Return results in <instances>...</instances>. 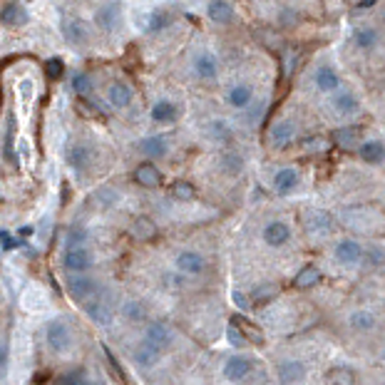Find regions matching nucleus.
Instances as JSON below:
<instances>
[{
    "label": "nucleus",
    "mask_w": 385,
    "mask_h": 385,
    "mask_svg": "<svg viewBox=\"0 0 385 385\" xmlns=\"http://www.w3.org/2000/svg\"><path fill=\"white\" fill-rule=\"evenodd\" d=\"M97 281H95L93 276H88V271L85 273H70L68 278H65V291H68V296L73 298L75 303H85L90 301V298L97 296Z\"/></svg>",
    "instance_id": "nucleus-1"
},
{
    "label": "nucleus",
    "mask_w": 385,
    "mask_h": 385,
    "mask_svg": "<svg viewBox=\"0 0 385 385\" xmlns=\"http://www.w3.org/2000/svg\"><path fill=\"white\" fill-rule=\"evenodd\" d=\"M45 341H48V348L53 353H58V356H63V353H68L70 348H73V333H70L68 323L65 321H50L48 326H45Z\"/></svg>",
    "instance_id": "nucleus-2"
},
{
    "label": "nucleus",
    "mask_w": 385,
    "mask_h": 385,
    "mask_svg": "<svg viewBox=\"0 0 385 385\" xmlns=\"http://www.w3.org/2000/svg\"><path fill=\"white\" fill-rule=\"evenodd\" d=\"M95 25L105 33H115L122 23V3L120 0H110V3H102L97 10H95Z\"/></svg>",
    "instance_id": "nucleus-3"
},
{
    "label": "nucleus",
    "mask_w": 385,
    "mask_h": 385,
    "mask_svg": "<svg viewBox=\"0 0 385 385\" xmlns=\"http://www.w3.org/2000/svg\"><path fill=\"white\" fill-rule=\"evenodd\" d=\"M172 341H174V333H172L169 326L162 321H152L149 326L144 328V338H142V343L154 348L157 353H164L167 348L172 346Z\"/></svg>",
    "instance_id": "nucleus-4"
},
{
    "label": "nucleus",
    "mask_w": 385,
    "mask_h": 385,
    "mask_svg": "<svg viewBox=\"0 0 385 385\" xmlns=\"http://www.w3.org/2000/svg\"><path fill=\"white\" fill-rule=\"evenodd\" d=\"M93 251L88 246H68L63 254V266L70 273H85L93 268Z\"/></svg>",
    "instance_id": "nucleus-5"
},
{
    "label": "nucleus",
    "mask_w": 385,
    "mask_h": 385,
    "mask_svg": "<svg viewBox=\"0 0 385 385\" xmlns=\"http://www.w3.org/2000/svg\"><path fill=\"white\" fill-rule=\"evenodd\" d=\"M293 139H296V125L286 117L273 120L271 127H268V142H271L273 149H283V147H288Z\"/></svg>",
    "instance_id": "nucleus-6"
},
{
    "label": "nucleus",
    "mask_w": 385,
    "mask_h": 385,
    "mask_svg": "<svg viewBox=\"0 0 385 385\" xmlns=\"http://www.w3.org/2000/svg\"><path fill=\"white\" fill-rule=\"evenodd\" d=\"M254 373V361L249 356H231L224 363V378L229 383H244Z\"/></svg>",
    "instance_id": "nucleus-7"
},
{
    "label": "nucleus",
    "mask_w": 385,
    "mask_h": 385,
    "mask_svg": "<svg viewBox=\"0 0 385 385\" xmlns=\"http://www.w3.org/2000/svg\"><path fill=\"white\" fill-rule=\"evenodd\" d=\"M261 239H263V244L271 246V249H281V246H286L288 241H291V226L281 219L268 221L261 231Z\"/></svg>",
    "instance_id": "nucleus-8"
},
{
    "label": "nucleus",
    "mask_w": 385,
    "mask_h": 385,
    "mask_svg": "<svg viewBox=\"0 0 385 385\" xmlns=\"http://www.w3.org/2000/svg\"><path fill=\"white\" fill-rule=\"evenodd\" d=\"M137 152L142 157H147V159H164L169 154V139L164 135H149L144 139H139Z\"/></svg>",
    "instance_id": "nucleus-9"
},
{
    "label": "nucleus",
    "mask_w": 385,
    "mask_h": 385,
    "mask_svg": "<svg viewBox=\"0 0 385 385\" xmlns=\"http://www.w3.org/2000/svg\"><path fill=\"white\" fill-rule=\"evenodd\" d=\"M174 266L179 273H186V276H199L201 271L206 268V258L199 254V251H179L174 258Z\"/></svg>",
    "instance_id": "nucleus-10"
},
{
    "label": "nucleus",
    "mask_w": 385,
    "mask_h": 385,
    "mask_svg": "<svg viewBox=\"0 0 385 385\" xmlns=\"http://www.w3.org/2000/svg\"><path fill=\"white\" fill-rule=\"evenodd\" d=\"M298 184H301V174H298L296 167H283V169H278L276 174H273V191L281 196L296 191Z\"/></svg>",
    "instance_id": "nucleus-11"
},
{
    "label": "nucleus",
    "mask_w": 385,
    "mask_h": 385,
    "mask_svg": "<svg viewBox=\"0 0 385 385\" xmlns=\"http://www.w3.org/2000/svg\"><path fill=\"white\" fill-rule=\"evenodd\" d=\"M276 378L278 383H301L306 381V366L296 358H283L276 366Z\"/></svg>",
    "instance_id": "nucleus-12"
},
{
    "label": "nucleus",
    "mask_w": 385,
    "mask_h": 385,
    "mask_svg": "<svg viewBox=\"0 0 385 385\" xmlns=\"http://www.w3.org/2000/svg\"><path fill=\"white\" fill-rule=\"evenodd\" d=\"M107 102L112 105L115 110H127L132 102H135V90L132 85H127L125 80H117L107 88Z\"/></svg>",
    "instance_id": "nucleus-13"
},
{
    "label": "nucleus",
    "mask_w": 385,
    "mask_h": 385,
    "mask_svg": "<svg viewBox=\"0 0 385 385\" xmlns=\"http://www.w3.org/2000/svg\"><path fill=\"white\" fill-rule=\"evenodd\" d=\"M15 139H18V122H15V115L8 112V117H5V132H3V157L13 167H20L18 154H15Z\"/></svg>",
    "instance_id": "nucleus-14"
},
{
    "label": "nucleus",
    "mask_w": 385,
    "mask_h": 385,
    "mask_svg": "<svg viewBox=\"0 0 385 385\" xmlns=\"http://www.w3.org/2000/svg\"><path fill=\"white\" fill-rule=\"evenodd\" d=\"M333 256H336L338 263H346V266H353L363 258V246L358 244L356 239H343L336 244L333 249Z\"/></svg>",
    "instance_id": "nucleus-15"
},
{
    "label": "nucleus",
    "mask_w": 385,
    "mask_h": 385,
    "mask_svg": "<svg viewBox=\"0 0 385 385\" xmlns=\"http://www.w3.org/2000/svg\"><path fill=\"white\" fill-rule=\"evenodd\" d=\"M65 159H68V164L73 167L75 172H88L90 162H93V149H90L88 144H83V142H78V144L68 147Z\"/></svg>",
    "instance_id": "nucleus-16"
},
{
    "label": "nucleus",
    "mask_w": 385,
    "mask_h": 385,
    "mask_svg": "<svg viewBox=\"0 0 385 385\" xmlns=\"http://www.w3.org/2000/svg\"><path fill=\"white\" fill-rule=\"evenodd\" d=\"M206 15H209L211 23L229 25V23H234L236 10L229 0H209V5H206Z\"/></svg>",
    "instance_id": "nucleus-17"
},
{
    "label": "nucleus",
    "mask_w": 385,
    "mask_h": 385,
    "mask_svg": "<svg viewBox=\"0 0 385 385\" xmlns=\"http://www.w3.org/2000/svg\"><path fill=\"white\" fill-rule=\"evenodd\" d=\"M254 102V88L246 83H239L226 93V105L234 110H249Z\"/></svg>",
    "instance_id": "nucleus-18"
},
{
    "label": "nucleus",
    "mask_w": 385,
    "mask_h": 385,
    "mask_svg": "<svg viewBox=\"0 0 385 385\" xmlns=\"http://www.w3.org/2000/svg\"><path fill=\"white\" fill-rule=\"evenodd\" d=\"M313 85L318 88V93H336L341 88V75L331 65H323L313 73Z\"/></svg>",
    "instance_id": "nucleus-19"
},
{
    "label": "nucleus",
    "mask_w": 385,
    "mask_h": 385,
    "mask_svg": "<svg viewBox=\"0 0 385 385\" xmlns=\"http://www.w3.org/2000/svg\"><path fill=\"white\" fill-rule=\"evenodd\" d=\"M135 181L139 186H144V189H157V186L162 184V172L159 167H154L152 162H142L139 167L135 169Z\"/></svg>",
    "instance_id": "nucleus-20"
},
{
    "label": "nucleus",
    "mask_w": 385,
    "mask_h": 385,
    "mask_svg": "<svg viewBox=\"0 0 385 385\" xmlns=\"http://www.w3.org/2000/svg\"><path fill=\"white\" fill-rule=\"evenodd\" d=\"M63 35H65V40L73 43V45H85L90 40L88 25H85L80 18H65L63 20Z\"/></svg>",
    "instance_id": "nucleus-21"
},
{
    "label": "nucleus",
    "mask_w": 385,
    "mask_h": 385,
    "mask_svg": "<svg viewBox=\"0 0 385 385\" xmlns=\"http://www.w3.org/2000/svg\"><path fill=\"white\" fill-rule=\"evenodd\" d=\"M85 313H88V318L95 323V326H110L112 318H115L112 308H110L105 301H100V298H95V301H85Z\"/></svg>",
    "instance_id": "nucleus-22"
},
{
    "label": "nucleus",
    "mask_w": 385,
    "mask_h": 385,
    "mask_svg": "<svg viewBox=\"0 0 385 385\" xmlns=\"http://www.w3.org/2000/svg\"><path fill=\"white\" fill-rule=\"evenodd\" d=\"M194 73L199 80H216L219 78V60L211 53H199L194 58Z\"/></svg>",
    "instance_id": "nucleus-23"
},
{
    "label": "nucleus",
    "mask_w": 385,
    "mask_h": 385,
    "mask_svg": "<svg viewBox=\"0 0 385 385\" xmlns=\"http://www.w3.org/2000/svg\"><path fill=\"white\" fill-rule=\"evenodd\" d=\"M331 107L333 112L341 115V117H353V115H358V110H361V100L353 93H338L336 97L331 100Z\"/></svg>",
    "instance_id": "nucleus-24"
},
{
    "label": "nucleus",
    "mask_w": 385,
    "mask_h": 385,
    "mask_svg": "<svg viewBox=\"0 0 385 385\" xmlns=\"http://www.w3.org/2000/svg\"><path fill=\"white\" fill-rule=\"evenodd\" d=\"M358 157H361L366 164H381L385 157V147L381 139H366L358 144Z\"/></svg>",
    "instance_id": "nucleus-25"
},
{
    "label": "nucleus",
    "mask_w": 385,
    "mask_h": 385,
    "mask_svg": "<svg viewBox=\"0 0 385 385\" xmlns=\"http://www.w3.org/2000/svg\"><path fill=\"white\" fill-rule=\"evenodd\" d=\"M219 167L226 176H239L246 167L244 154H239V152H224V154L219 157Z\"/></svg>",
    "instance_id": "nucleus-26"
},
{
    "label": "nucleus",
    "mask_w": 385,
    "mask_h": 385,
    "mask_svg": "<svg viewBox=\"0 0 385 385\" xmlns=\"http://www.w3.org/2000/svg\"><path fill=\"white\" fill-rule=\"evenodd\" d=\"M132 361H135V366L142 368V371H149V368H154L157 361H159V353L147 346V343H139V346L135 348V353H132Z\"/></svg>",
    "instance_id": "nucleus-27"
},
{
    "label": "nucleus",
    "mask_w": 385,
    "mask_h": 385,
    "mask_svg": "<svg viewBox=\"0 0 385 385\" xmlns=\"http://www.w3.org/2000/svg\"><path fill=\"white\" fill-rule=\"evenodd\" d=\"M348 323H351L353 331L368 333V331H373V328L378 326V318H376V313H373V311H366V308H361V311H353L351 313Z\"/></svg>",
    "instance_id": "nucleus-28"
},
{
    "label": "nucleus",
    "mask_w": 385,
    "mask_h": 385,
    "mask_svg": "<svg viewBox=\"0 0 385 385\" xmlns=\"http://www.w3.org/2000/svg\"><path fill=\"white\" fill-rule=\"evenodd\" d=\"M120 313L127 323H144L147 321V306L137 298H127V301L120 306Z\"/></svg>",
    "instance_id": "nucleus-29"
},
{
    "label": "nucleus",
    "mask_w": 385,
    "mask_h": 385,
    "mask_svg": "<svg viewBox=\"0 0 385 385\" xmlns=\"http://www.w3.org/2000/svg\"><path fill=\"white\" fill-rule=\"evenodd\" d=\"M176 120V105L172 100H159V102L152 107V122L157 125H169Z\"/></svg>",
    "instance_id": "nucleus-30"
},
{
    "label": "nucleus",
    "mask_w": 385,
    "mask_h": 385,
    "mask_svg": "<svg viewBox=\"0 0 385 385\" xmlns=\"http://www.w3.org/2000/svg\"><path fill=\"white\" fill-rule=\"evenodd\" d=\"M0 23L10 25V28H15V25H25L28 23V13H25V8H20L18 3H8L3 10H0Z\"/></svg>",
    "instance_id": "nucleus-31"
},
{
    "label": "nucleus",
    "mask_w": 385,
    "mask_h": 385,
    "mask_svg": "<svg viewBox=\"0 0 385 385\" xmlns=\"http://www.w3.org/2000/svg\"><path fill=\"white\" fill-rule=\"evenodd\" d=\"M318 281H321V271L316 266H303L296 273V278H293V286L301 288V291H308V288L318 286Z\"/></svg>",
    "instance_id": "nucleus-32"
},
{
    "label": "nucleus",
    "mask_w": 385,
    "mask_h": 385,
    "mask_svg": "<svg viewBox=\"0 0 385 385\" xmlns=\"http://www.w3.org/2000/svg\"><path fill=\"white\" fill-rule=\"evenodd\" d=\"M378 40H381V35H378L376 28H358L353 33V43H356L358 50H373L378 45Z\"/></svg>",
    "instance_id": "nucleus-33"
},
{
    "label": "nucleus",
    "mask_w": 385,
    "mask_h": 385,
    "mask_svg": "<svg viewBox=\"0 0 385 385\" xmlns=\"http://www.w3.org/2000/svg\"><path fill=\"white\" fill-rule=\"evenodd\" d=\"M132 236L135 239H139V241H149V239H154L157 236V226L152 224L147 216H139V219H135V224H132Z\"/></svg>",
    "instance_id": "nucleus-34"
},
{
    "label": "nucleus",
    "mask_w": 385,
    "mask_h": 385,
    "mask_svg": "<svg viewBox=\"0 0 385 385\" xmlns=\"http://www.w3.org/2000/svg\"><path fill=\"white\" fill-rule=\"evenodd\" d=\"M73 90H75V95H78V97H90V95H93V90H95L93 78H90L88 73H78L73 78Z\"/></svg>",
    "instance_id": "nucleus-35"
},
{
    "label": "nucleus",
    "mask_w": 385,
    "mask_h": 385,
    "mask_svg": "<svg viewBox=\"0 0 385 385\" xmlns=\"http://www.w3.org/2000/svg\"><path fill=\"white\" fill-rule=\"evenodd\" d=\"M23 306L28 308V311H40V308L45 306V293L40 291V288H28L23 296Z\"/></svg>",
    "instance_id": "nucleus-36"
},
{
    "label": "nucleus",
    "mask_w": 385,
    "mask_h": 385,
    "mask_svg": "<svg viewBox=\"0 0 385 385\" xmlns=\"http://www.w3.org/2000/svg\"><path fill=\"white\" fill-rule=\"evenodd\" d=\"M172 194H174V199L189 201V199H194L196 189H194V184H189V181L179 179V181H174V186H172Z\"/></svg>",
    "instance_id": "nucleus-37"
},
{
    "label": "nucleus",
    "mask_w": 385,
    "mask_h": 385,
    "mask_svg": "<svg viewBox=\"0 0 385 385\" xmlns=\"http://www.w3.org/2000/svg\"><path fill=\"white\" fill-rule=\"evenodd\" d=\"M236 326H239V331L244 333V338H246V341H251V343H258V346H261V343H263V333L258 331L256 326H251L249 321H244V316H239V323H236Z\"/></svg>",
    "instance_id": "nucleus-38"
},
{
    "label": "nucleus",
    "mask_w": 385,
    "mask_h": 385,
    "mask_svg": "<svg viewBox=\"0 0 385 385\" xmlns=\"http://www.w3.org/2000/svg\"><path fill=\"white\" fill-rule=\"evenodd\" d=\"M353 139H358V127H341L333 132V142L341 147H351Z\"/></svg>",
    "instance_id": "nucleus-39"
},
{
    "label": "nucleus",
    "mask_w": 385,
    "mask_h": 385,
    "mask_svg": "<svg viewBox=\"0 0 385 385\" xmlns=\"http://www.w3.org/2000/svg\"><path fill=\"white\" fill-rule=\"evenodd\" d=\"M65 73V63L60 58H50L48 63H45V75H48V80H60Z\"/></svg>",
    "instance_id": "nucleus-40"
},
{
    "label": "nucleus",
    "mask_w": 385,
    "mask_h": 385,
    "mask_svg": "<svg viewBox=\"0 0 385 385\" xmlns=\"http://www.w3.org/2000/svg\"><path fill=\"white\" fill-rule=\"evenodd\" d=\"M85 241H88V231L80 229V226H73V229L68 231V239H65V244H68V246H85Z\"/></svg>",
    "instance_id": "nucleus-41"
},
{
    "label": "nucleus",
    "mask_w": 385,
    "mask_h": 385,
    "mask_svg": "<svg viewBox=\"0 0 385 385\" xmlns=\"http://www.w3.org/2000/svg\"><path fill=\"white\" fill-rule=\"evenodd\" d=\"M172 23V18H169V13H152V18H149V30L152 33H157V30H164L167 25Z\"/></svg>",
    "instance_id": "nucleus-42"
},
{
    "label": "nucleus",
    "mask_w": 385,
    "mask_h": 385,
    "mask_svg": "<svg viewBox=\"0 0 385 385\" xmlns=\"http://www.w3.org/2000/svg\"><path fill=\"white\" fill-rule=\"evenodd\" d=\"M18 95H20V100H23V105H30V100H33V95H35V83H33V80H20Z\"/></svg>",
    "instance_id": "nucleus-43"
},
{
    "label": "nucleus",
    "mask_w": 385,
    "mask_h": 385,
    "mask_svg": "<svg viewBox=\"0 0 385 385\" xmlns=\"http://www.w3.org/2000/svg\"><path fill=\"white\" fill-rule=\"evenodd\" d=\"M226 336H229V343H231V346H236V348H244L246 343H249V341H246V338H244V333L239 331V326H236V323H231V326L226 328Z\"/></svg>",
    "instance_id": "nucleus-44"
},
{
    "label": "nucleus",
    "mask_w": 385,
    "mask_h": 385,
    "mask_svg": "<svg viewBox=\"0 0 385 385\" xmlns=\"http://www.w3.org/2000/svg\"><path fill=\"white\" fill-rule=\"evenodd\" d=\"M60 383L83 385V383H88V373H85V371H70V373H65V376H60Z\"/></svg>",
    "instance_id": "nucleus-45"
},
{
    "label": "nucleus",
    "mask_w": 385,
    "mask_h": 385,
    "mask_svg": "<svg viewBox=\"0 0 385 385\" xmlns=\"http://www.w3.org/2000/svg\"><path fill=\"white\" fill-rule=\"evenodd\" d=\"M331 381H341V383H353V373L351 371H333Z\"/></svg>",
    "instance_id": "nucleus-46"
},
{
    "label": "nucleus",
    "mask_w": 385,
    "mask_h": 385,
    "mask_svg": "<svg viewBox=\"0 0 385 385\" xmlns=\"http://www.w3.org/2000/svg\"><path fill=\"white\" fill-rule=\"evenodd\" d=\"M273 293H276V288H273V286H261V288H256V291H254V298H256V301H263V298L273 296Z\"/></svg>",
    "instance_id": "nucleus-47"
},
{
    "label": "nucleus",
    "mask_w": 385,
    "mask_h": 385,
    "mask_svg": "<svg viewBox=\"0 0 385 385\" xmlns=\"http://www.w3.org/2000/svg\"><path fill=\"white\" fill-rule=\"evenodd\" d=\"M231 298H234L236 308H241V311H246V308H249V301H246V296L241 291H234V293H231Z\"/></svg>",
    "instance_id": "nucleus-48"
},
{
    "label": "nucleus",
    "mask_w": 385,
    "mask_h": 385,
    "mask_svg": "<svg viewBox=\"0 0 385 385\" xmlns=\"http://www.w3.org/2000/svg\"><path fill=\"white\" fill-rule=\"evenodd\" d=\"M368 258H371L373 266H383V249H371Z\"/></svg>",
    "instance_id": "nucleus-49"
},
{
    "label": "nucleus",
    "mask_w": 385,
    "mask_h": 385,
    "mask_svg": "<svg viewBox=\"0 0 385 385\" xmlns=\"http://www.w3.org/2000/svg\"><path fill=\"white\" fill-rule=\"evenodd\" d=\"M5 363H8V346H5V343H0V368H3Z\"/></svg>",
    "instance_id": "nucleus-50"
},
{
    "label": "nucleus",
    "mask_w": 385,
    "mask_h": 385,
    "mask_svg": "<svg viewBox=\"0 0 385 385\" xmlns=\"http://www.w3.org/2000/svg\"><path fill=\"white\" fill-rule=\"evenodd\" d=\"M376 3H378V0H361V3H358V8H373Z\"/></svg>",
    "instance_id": "nucleus-51"
}]
</instances>
